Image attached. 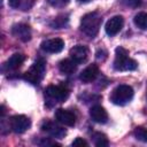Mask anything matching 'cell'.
<instances>
[{"label": "cell", "instance_id": "16", "mask_svg": "<svg viewBox=\"0 0 147 147\" xmlns=\"http://www.w3.org/2000/svg\"><path fill=\"white\" fill-rule=\"evenodd\" d=\"M59 69L62 74H65V75H70V74H74L77 69V63L74 61V60H69V59H65V60H62L60 63H59Z\"/></svg>", "mask_w": 147, "mask_h": 147}, {"label": "cell", "instance_id": "13", "mask_svg": "<svg viewBox=\"0 0 147 147\" xmlns=\"http://www.w3.org/2000/svg\"><path fill=\"white\" fill-rule=\"evenodd\" d=\"M99 75V67L96 64H90L88 67H86L79 75V79L87 84V83H91L93 82Z\"/></svg>", "mask_w": 147, "mask_h": 147}, {"label": "cell", "instance_id": "15", "mask_svg": "<svg viewBox=\"0 0 147 147\" xmlns=\"http://www.w3.org/2000/svg\"><path fill=\"white\" fill-rule=\"evenodd\" d=\"M24 60H25V56H24L23 54H21V53H15V54H13V55L7 60V62L5 63V67H6L7 70H16V69H18V68L23 64Z\"/></svg>", "mask_w": 147, "mask_h": 147}, {"label": "cell", "instance_id": "25", "mask_svg": "<svg viewBox=\"0 0 147 147\" xmlns=\"http://www.w3.org/2000/svg\"><path fill=\"white\" fill-rule=\"evenodd\" d=\"M79 2H82V3H87V2H90L91 0H78Z\"/></svg>", "mask_w": 147, "mask_h": 147}, {"label": "cell", "instance_id": "17", "mask_svg": "<svg viewBox=\"0 0 147 147\" xmlns=\"http://www.w3.org/2000/svg\"><path fill=\"white\" fill-rule=\"evenodd\" d=\"M33 2L34 0H9V6L22 10H29L33 6Z\"/></svg>", "mask_w": 147, "mask_h": 147}, {"label": "cell", "instance_id": "2", "mask_svg": "<svg viewBox=\"0 0 147 147\" xmlns=\"http://www.w3.org/2000/svg\"><path fill=\"white\" fill-rule=\"evenodd\" d=\"M114 68L118 71H131L136 70L138 64L134 60L129 57V52L123 47H117L115 51Z\"/></svg>", "mask_w": 147, "mask_h": 147}, {"label": "cell", "instance_id": "10", "mask_svg": "<svg viewBox=\"0 0 147 147\" xmlns=\"http://www.w3.org/2000/svg\"><path fill=\"white\" fill-rule=\"evenodd\" d=\"M41 49L47 53H60L64 47V41L61 38H52L41 42Z\"/></svg>", "mask_w": 147, "mask_h": 147}, {"label": "cell", "instance_id": "9", "mask_svg": "<svg viewBox=\"0 0 147 147\" xmlns=\"http://www.w3.org/2000/svg\"><path fill=\"white\" fill-rule=\"evenodd\" d=\"M55 119L59 123H61L63 125H67V126H74L76 124L75 114L72 111L63 109V108H60L55 111Z\"/></svg>", "mask_w": 147, "mask_h": 147}, {"label": "cell", "instance_id": "22", "mask_svg": "<svg viewBox=\"0 0 147 147\" xmlns=\"http://www.w3.org/2000/svg\"><path fill=\"white\" fill-rule=\"evenodd\" d=\"M48 3L53 7H56V8H62V7H65L70 0H47Z\"/></svg>", "mask_w": 147, "mask_h": 147}, {"label": "cell", "instance_id": "1", "mask_svg": "<svg viewBox=\"0 0 147 147\" xmlns=\"http://www.w3.org/2000/svg\"><path fill=\"white\" fill-rule=\"evenodd\" d=\"M102 17L98 11H92L83 16L80 21V30L88 37H94L100 30Z\"/></svg>", "mask_w": 147, "mask_h": 147}, {"label": "cell", "instance_id": "11", "mask_svg": "<svg viewBox=\"0 0 147 147\" xmlns=\"http://www.w3.org/2000/svg\"><path fill=\"white\" fill-rule=\"evenodd\" d=\"M11 33L15 38H17L24 42L29 41L31 39V29L28 24H24V23L15 24L11 29Z\"/></svg>", "mask_w": 147, "mask_h": 147}, {"label": "cell", "instance_id": "4", "mask_svg": "<svg viewBox=\"0 0 147 147\" xmlns=\"http://www.w3.org/2000/svg\"><path fill=\"white\" fill-rule=\"evenodd\" d=\"M46 71V63L44 60H37L30 69L24 74V79L32 83V84H38L45 75Z\"/></svg>", "mask_w": 147, "mask_h": 147}, {"label": "cell", "instance_id": "18", "mask_svg": "<svg viewBox=\"0 0 147 147\" xmlns=\"http://www.w3.org/2000/svg\"><path fill=\"white\" fill-rule=\"evenodd\" d=\"M68 22H69L68 15H59L55 18H53V21L49 23V25L53 29H62L68 24Z\"/></svg>", "mask_w": 147, "mask_h": 147}, {"label": "cell", "instance_id": "6", "mask_svg": "<svg viewBox=\"0 0 147 147\" xmlns=\"http://www.w3.org/2000/svg\"><path fill=\"white\" fill-rule=\"evenodd\" d=\"M31 125L30 119L24 115H15L10 118V127L15 133L25 132Z\"/></svg>", "mask_w": 147, "mask_h": 147}, {"label": "cell", "instance_id": "19", "mask_svg": "<svg viewBox=\"0 0 147 147\" xmlns=\"http://www.w3.org/2000/svg\"><path fill=\"white\" fill-rule=\"evenodd\" d=\"M92 139L95 146L98 147H107L109 145V141L106 137V134L101 133V132H95L92 134Z\"/></svg>", "mask_w": 147, "mask_h": 147}, {"label": "cell", "instance_id": "20", "mask_svg": "<svg viewBox=\"0 0 147 147\" xmlns=\"http://www.w3.org/2000/svg\"><path fill=\"white\" fill-rule=\"evenodd\" d=\"M133 22L139 29L147 30V14L146 13H138L133 18Z\"/></svg>", "mask_w": 147, "mask_h": 147}, {"label": "cell", "instance_id": "21", "mask_svg": "<svg viewBox=\"0 0 147 147\" xmlns=\"http://www.w3.org/2000/svg\"><path fill=\"white\" fill-rule=\"evenodd\" d=\"M134 134V138L139 141H142V142H147V129L145 127H137L133 132Z\"/></svg>", "mask_w": 147, "mask_h": 147}, {"label": "cell", "instance_id": "8", "mask_svg": "<svg viewBox=\"0 0 147 147\" xmlns=\"http://www.w3.org/2000/svg\"><path fill=\"white\" fill-rule=\"evenodd\" d=\"M41 130H42L44 132L48 133L51 137H53V138H59V139L63 138V137L67 134L65 129H63L62 126H60V125H57V124H55V123H53V122H49V121H46V122L42 123Z\"/></svg>", "mask_w": 147, "mask_h": 147}, {"label": "cell", "instance_id": "23", "mask_svg": "<svg viewBox=\"0 0 147 147\" xmlns=\"http://www.w3.org/2000/svg\"><path fill=\"white\" fill-rule=\"evenodd\" d=\"M123 3L127 7H132V8H137L140 7L142 3V0H123Z\"/></svg>", "mask_w": 147, "mask_h": 147}, {"label": "cell", "instance_id": "24", "mask_svg": "<svg viewBox=\"0 0 147 147\" xmlns=\"http://www.w3.org/2000/svg\"><path fill=\"white\" fill-rule=\"evenodd\" d=\"M71 146H74V147H83V146H88V142H87L85 139L78 137V138H76V139L72 141Z\"/></svg>", "mask_w": 147, "mask_h": 147}, {"label": "cell", "instance_id": "3", "mask_svg": "<svg viewBox=\"0 0 147 147\" xmlns=\"http://www.w3.org/2000/svg\"><path fill=\"white\" fill-rule=\"evenodd\" d=\"M133 88L129 85H118L110 94V101L117 106H124L129 103L133 98Z\"/></svg>", "mask_w": 147, "mask_h": 147}, {"label": "cell", "instance_id": "7", "mask_svg": "<svg viewBox=\"0 0 147 147\" xmlns=\"http://www.w3.org/2000/svg\"><path fill=\"white\" fill-rule=\"evenodd\" d=\"M124 25V18L121 16V15H116V16H113L111 18H109L106 23V26H105V30H106V33L110 37L117 34L122 28Z\"/></svg>", "mask_w": 147, "mask_h": 147}, {"label": "cell", "instance_id": "14", "mask_svg": "<svg viewBox=\"0 0 147 147\" xmlns=\"http://www.w3.org/2000/svg\"><path fill=\"white\" fill-rule=\"evenodd\" d=\"M90 116L95 123L103 124L108 121V114H107L106 109L101 106H93L90 109Z\"/></svg>", "mask_w": 147, "mask_h": 147}, {"label": "cell", "instance_id": "12", "mask_svg": "<svg viewBox=\"0 0 147 147\" xmlns=\"http://www.w3.org/2000/svg\"><path fill=\"white\" fill-rule=\"evenodd\" d=\"M87 56H88V49H87L86 46L77 45V46H74L70 49V57L76 63H83V62H85L86 59H87Z\"/></svg>", "mask_w": 147, "mask_h": 147}, {"label": "cell", "instance_id": "5", "mask_svg": "<svg viewBox=\"0 0 147 147\" xmlns=\"http://www.w3.org/2000/svg\"><path fill=\"white\" fill-rule=\"evenodd\" d=\"M46 95L57 102H62L64 101L68 95H69V91L67 87L62 86V85H49L46 88Z\"/></svg>", "mask_w": 147, "mask_h": 147}]
</instances>
